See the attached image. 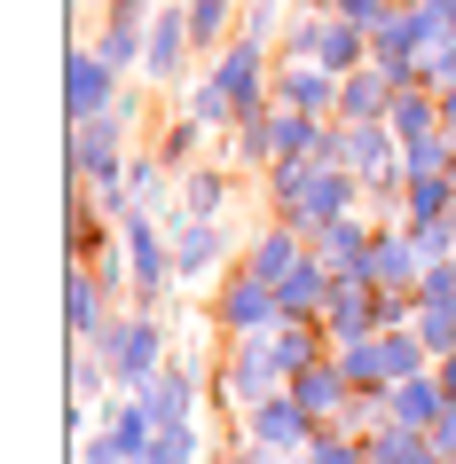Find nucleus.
<instances>
[{"instance_id":"nucleus-1","label":"nucleus","mask_w":456,"mask_h":464,"mask_svg":"<svg viewBox=\"0 0 456 464\" xmlns=\"http://www.w3.org/2000/svg\"><path fill=\"white\" fill-rule=\"evenodd\" d=\"M72 111L79 119L102 111V63H87V55H72Z\"/></svg>"}]
</instances>
